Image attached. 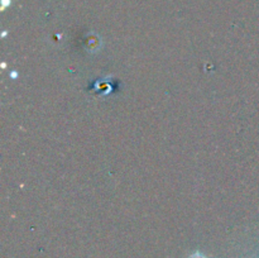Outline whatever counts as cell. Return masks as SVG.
I'll list each match as a JSON object with an SVG mask.
<instances>
[{
	"mask_svg": "<svg viewBox=\"0 0 259 258\" xmlns=\"http://www.w3.org/2000/svg\"><path fill=\"white\" fill-rule=\"evenodd\" d=\"M10 78H13V80H15V78H18V71H12V72L9 73Z\"/></svg>",
	"mask_w": 259,
	"mask_h": 258,
	"instance_id": "3",
	"label": "cell"
},
{
	"mask_svg": "<svg viewBox=\"0 0 259 258\" xmlns=\"http://www.w3.org/2000/svg\"><path fill=\"white\" fill-rule=\"evenodd\" d=\"M189 258H207V257L205 254H202L201 252H195V253H192Z\"/></svg>",
	"mask_w": 259,
	"mask_h": 258,
	"instance_id": "1",
	"label": "cell"
},
{
	"mask_svg": "<svg viewBox=\"0 0 259 258\" xmlns=\"http://www.w3.org/2000/svg\"><path fill=\"white\" fill-rule=\"evenodd\" d=\"M10 4H12V0H2V10L7 9Z\"/></svg>",
	"mask_w": 259,
	"mask_h": 258,
	"instance_id": "2",
	"label": "cell"
},
{
	"mask_svg": "<svg viewBox=\"0 0 259 258\" xmlns=\"http://www.w3.org/2000/svg\"><path fill=\"white\" fill-rule=\"evenodd\" d=\"M2 67H3V70H4V68L7 67V63H5V62H3V63H2Z\"/></svg>",
	"mask_w": 259,
	"mask_h": 258,
	"instance_id": "4",
	"label": "cell"
}]
</instances>
